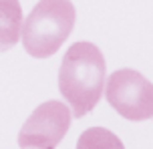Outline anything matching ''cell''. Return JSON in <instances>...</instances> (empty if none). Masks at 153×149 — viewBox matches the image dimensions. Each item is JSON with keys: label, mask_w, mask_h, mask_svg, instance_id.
<instances>
[{"label": "cell", "mask_w": 153, "mask_h": 149, "mask_svg": "<svg viewBox=\"0 0 153 149\" xmlns=\"http://www.w3.org/2000/svg\"><path fill=\"white\" fill-rule=\"evenodd\" d=\"M105 56L93 42L79 40L65 53L59 69V91L75 117H85L97 107L105 91Z\"/></svg>", "instance_id": "6da1fadb"}, {"label": "cell", "mask_w": 153, "mask_h": 149, "mask_svg": "<svg viewBox=\"0 0 153 149\" xmlns=\"http://www.w3.org/2000/svg\"><path fill=\"white\" fill-rule=\"evenodd\" d=\"M76 12L71 0H38L22 22V47L32 59L53 56L75 28Z\"/></svg>", "instance_id": "7a4b0ae2"}, {"label": "cell", "mask_w": 153, "mask_h": 149, "mask_svg": "<svg viewBox=\"0 0 153 149\" xmlns=\"http://www.w3.org/2000/svg\"><path fill=\"white\" fill-rule=\"evenodd\" d=\"M105 97L123 119H153V83L135 69H119L105 83Z\"/></svg>", "instance_id": "3957f363"}, {"label": "cell", "mask_w": 153, "mask_h": 149, "mask_svg": "<svg viewBox=\"0 0 153 149\" xmlns=\"http://www.w3.org/2000/svg\"><path fill=\"white\" fill-rule=\"evenodd\" d=\"M73 113L61 101L38 105L18 131L20 149H56L69 133Z\"/></svg>", "instance_id": "277c9868"}, {"label": "cell", "mask_w": 153, "mask_h": 149, "mask_svg": "<svg viewBox=\"0 0 153 149\" xmlns=\"http://www.w3.org/2000/svg\"><path fill=\"white\" fill-rule=\"evenodd\" d=\"M22 6L18 0H0V53L10 50L22 36Z\"/></svg>", "instance_id": "5b68a950"}, {"label": "cell", "mask_w": 153, "mask_h": 149, "mask_svg": "<svg viewBox=\"0 0 153 149\" xmlns=\"http://www.w3.org/2000/svg\"><path fill=\"white\" fill-rule=\"evenodd\" d=\"M76 149H125V145L113 131L105 127H89L81 133Z\"/></svg>", "instance_id": "8992f818"}]
</instances>
